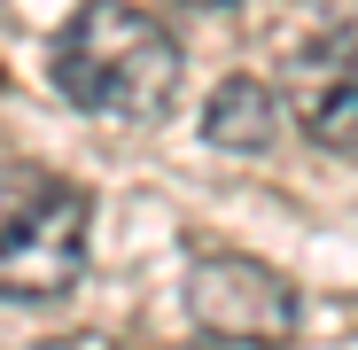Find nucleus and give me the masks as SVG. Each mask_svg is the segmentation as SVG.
<instances>
[{
    "mask_svg": "<svg viewBox=\"0 0 358 350\" xmlns=\"http://www.w3.org/2000/svg\"><path fill=\"white\" fill-rule=\"evenodd\" d=\"M179 39L125 0H86L55 31V94L101 125H156L179 94Z\"/></svg>",
    "mask_w": 358,
    "mask_h": 350,
    "instance_id": "f257e3e1",
    "label": "nucleus"
},
{
    "mask_svg": "<svg viewBox=\"0 0 358 350\" xmlns=\"http://www.w3.org/2000/svg\"><path fill=\"white\" fill-rule=\"evenodd\" d=\"M86 226L94 203L71 180L31 163L0 171V296L8 304H63L86 280Z\"/></svg>",
    "mask_w": 358,
    "mask_h": 350,
    "instance_id": "f03ea898",
    "label": "nucleus"
},
{
    "mask_svg": "<svg viewBox=\"0 0 358 350\" xmlns=\"http://www.w3.org/2000/svg\"><path fill=\"white\" fill-rule=\"evenodd\" d=\"M187 327L218 350H280L304 327V296L265 257H226L218 249V257L187 265Z\"/></svg>",
    "mask_w": 358,
    "mask_h": 350,
    "instance_id": "7ed1b4c3",
    "label": "nucleus"
},
{
    "mask_svg": "<svg viewBox=\"0 0 358 350\" xmlns=\"http://www.w3.org/2000/svg\"><path fill=\"white\" fill-rule=\"evenodd\" d=\"M288 101L320 148H358V39L312 24V47L288 63Z\"/></svg>",
    "mask_w": 358,
    "mask_h": 350,
    "instance_id": "20e7f679",
    "label": "nucleus"
},
{
    "mask_svg": "<svg viewBox=\"0 0 358 350\" xmlns=\"http://www.w3.org/2000/svg\"><path fill=\"white\" fill-rule=\"evenodd\" d=\"M203 140L210 148H226V156H265L273 140H280V94L265 86V78H226L210 101H203Z\"/></svg>",
    "mask_w": 358,
    "mask_h": 350,
    "instance_id": "39448f33",
    "label": "nucleus"
},
{
    "mask_svg": "<svg viewBox=\"0 0 358 350\" xmlns=\"http://www.w3.org/2000/svg\"><path fill=\"white\" fill-rule=\"evenodd\" d=\"M39 350H125L109 327H78V335H55V342H39Z\"/></svg>",
    "mask_w": 358,
    "mask_h": 350,
    "instance_id": "423d86ee",
    "label": "nucleus"
},
{
    "mask_svg": "<svg viewBox=\"0 0 358 350\" xmlns=\"http://www.w3.org/2000/svg\"><path fill=\"white\" fill-rule=\"evenodd\" d=\"M179 8H234V0H179Z\"/></svg>",
    "mask_w": 358,
    "mask_h": 350,
    "instance_id": "0eeeda50",
    "label": "nucleus"
}]
</instances>
